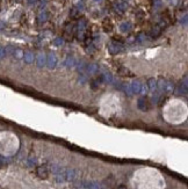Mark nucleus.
I'll use <instances>...</instances> for the list:
<instances>
[{
    "label": "nucleus",
    "mask_w": 188,
    "mask_h": 189,
    "mask_svg": "<svg viewBox=\"0 0 188 189\" xmlns=\"http://www.w3.org/2000/svg\"><path fill=\"white\" fill-rule=\"evenodd\" d=\"M121 30L122 31H129L130 30V28H131V26H130V23H128V22H124V23L121 24Z\"/></svg>",
    "instance_id": "1"
}]
</instances>
